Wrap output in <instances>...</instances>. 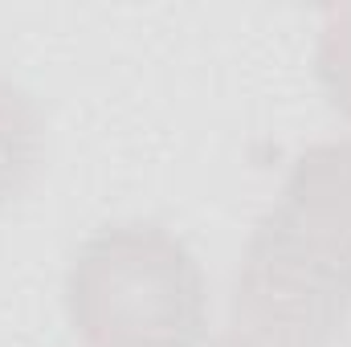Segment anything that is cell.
I'll use <instances>...</instances> for the list:
<instances>
[{
  "label": "cell",
  "mask_w": 351,
  "mask_h": 347,
  "mask_svg": "<svg viewBox=\"0 0 351 347\" xmlns=\"http://www.w3.org/2000/svg\"><path fill=\"white\" fill-rule=\"evenodd\" d=\"M348 315L351 302L343 294L254 233L237 265L229 307L200 347H331Z\"/></svg>",
  "instance_id": "7a4b0ae2"
},
{
  "label": "cell",
  "mask_w": 351,
  "mask_h": 347,
  "mask_svg": "<svg viewBox=\"0 0 351 347\" xmlns=\"http://www.w3.org/2000/svg\"><path fill=\"white\" fill-rule=\"evenodd\" d=\"M45 164V110L25 86L0 78V208L21 200Z\"/></svg>",
  "instance_id": "277c9868"
},
{
  "label": "cell",
  "mask_w": 351,
  "mask_h": 347,
  "mask_svg": "<svg viewBox=\"0 0 351 347\" xmlns=\"http://www.w3.org/2000/svg\"><path fill=\"white\" fill-rule=\"evenodd\" d=\"M66 319L78 347H200L213 327L208 274L168 225L114 221L70 258Z\"/></svg>",
  "instance_id": "6da1fadb"
},
{
  "label": "cell",
  "mask_w": 351,
  "mask_h": 347,
  "mask_svg": "<svg viewBox=\"0 0 351 347\" xmlns=\"http://www.w3.org/2000/svg\"><path fill=\"white\" fill-rule=\"evenodd\" d=\"M254 233L351 302V135L315 143L290 164Z\"/></svg>",
  "instance_id": "3957f363"
},
{
  "label": "cell",
  "mask_w": 351,
  "mask_h": 347,
  "mask_svg": "<svg viewBox=\"0 0 351 347\" xmlns=\"http://www.w3.org/2000/svg\"><path fill=\"white\" fill-rule=\"evenodd\" d=\"M315 74L335 115L351 123V4H335L323 12L315 41Z\"/></svg>",
  "instance_id": "5b68a950"
}]
</instances>
